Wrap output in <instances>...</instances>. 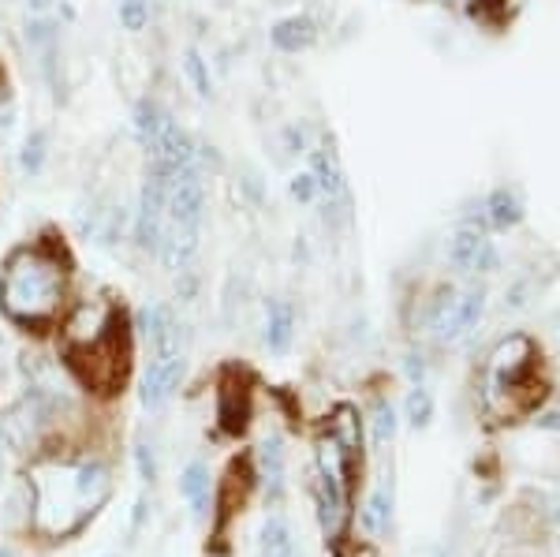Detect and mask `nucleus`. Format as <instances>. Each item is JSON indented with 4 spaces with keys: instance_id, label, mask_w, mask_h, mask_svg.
I'll use <instances>...</instances> for the list:
<instances>
[{
    "instance_id": "1",
    "label": "nucleus",
    "mask_w": 560,
    "mask_h": 557,
    "mask_svg": "<svg viewBox=\"0 0 560 557\" xmlns=\"http://www.w3.org/2000/svg\"><path fill=\"white\" fill-rule=\"evenodd\" d=\"M112 494V475L101 460L45 457L30 468V520L42 539H71L98 516Z\"/></svg>"
},
{
    "instance_id": "2",
    "label": "nucleus",
    "mask_w": 560,
    "mask_h": 557,
    "mask_svg": "<svg viewBox=\"0 0 560 557\" xmlns=\"http://www.w3.org/2000/svg\"><path fill=\"white\" fill-rule=\"evenodd\" d=\"M68 300V266L53 247H19L0 270V307L19 326H49Z\"/></svg>"
},
{
    "instance_id": "3",
    "label": "nucleus",
    "mask_w": 560,
    "mask_h": 557,
    "mask_svg": "<svg viewBox=\"0 0 560 557\" xmlns=\"http://www.w3.org/2000/svg\"><path fill=\"white\" fill-rule=\"evenodd\" d=\"M68 371L79 378V386L90 393H120L131 367V341H127V322L124 315H116V322L109 326V333L101 341L86 344V348H68Z\"/></svg>"
},
{
    "instance_id": "4",
    "label": "nucleus",
    "mask_w": 560,
    "mask_h": 557,
    "mask_svg": "<svg viewBox=\"0 0 560 557\" xmlns=\"http://www.w3.org/2000/svg\"><path fill=\"white\" fill-rule=\"evenodd\" d=\"M534 359H538V348H534L531 337H508V341L497 344V352L490 356V393L493 397H516L523 386H531L534 374Z\"/></svg>"
},
{
    "instance_id": "5",
    "label": "nucleus",
    "mask_w": 560,
    "mask_h": 557,
    "mask_svg": "<svg viewBox=\"0 0 560 557\" xmlns=\"http://www.w3.org/2000/svg\"><path fill=\"white\" fill-rule=\"evenodd\" d=\"M482 315H486V288H467L463 296L448 292V300L437 303L434 311V337L441 344L460 341L471 329H478Z\"/></svg>"
},
{
    "instance_id": "6",
    "label": "nucleus",
    "mask_w": 560,
    "mask_h": 557,
    "mask_svg": "<svg viewBox=\"0 0 560 557\" xmlns=\"http://www.w3.org/2000/svg\"><path fill=\"white\" fill-rule=\"evenodd\" d=\"M165 214L172 217V225L183 229H202L206 217V187H202V169H183L165 195Z\"/></svg>"
},
{
    "instance_id": "7",
    "label": "nucleus",
    "mask_w": 560,
    "mask_h": 557,
    "mask_svg": "<svg viewBox=\"0 0 560 557\" xmlns=\"http://www.w3.org/2000/svg\"><path fill=\"white\" fill-rule=\"evenodd\" d=\"M116 315L120 311L109 300H101V296L79 300L71 307V315L64 318V341H68V348H86V344L101 341L112 322H116Z\"/></svg>"
},
{
    "instance_id": "8",
    "label": "nucleus",
    "mask_w": 560,
    "mask_h": 557,
    "mask_svg": "<svg viewBox=\"0 0 560 557\" xmlns=\"http://www.w3.org/2000/svg\"><path fill=\"white\" fill-rule=\"evenodd\" d=\"M448 262L460 273H493L501 266V255L486 232L478 229H460L448 240Z\"/></svg>"
},
{
    "instance_id": "9",
    "label": "nucleus",
    "mask_w": 560,
    "mask_h": 557,
    "mask_svg": "<svg viewBox=\"0 0 560 557\" xmlns=\"http://www.w3.org/2000/svg\"><path fill=\"white\" fill-rule=\"evenodd\" d=\"M183 371H187V359L180 356H157L154 363H150V371H146V378H142V404L146 408H165L168 400L176 397V389H180L183 382Z\"/></svg>"
},
{
    "instance_id": "10",
    "label": "nucleus",
    "mask_w": 560,
    "mask_h": 557,
    "mask_svg": "<svg viewBox=\"0 0 560 557\" xmlns=\"http://www.w3.org/2000/svg\"><path fill=\"white\" fill-rule=\"evenodd\" d=\"M217 419L228 434H243L251 423V393L239 382V371H224L221 386H217Z\"/></svg>"
},
{
    "instance_id": "11",
    "label": "nucleus",
    "mask_w": 560,
    "mask_h": 557,
    "mask_svg": "<svg viewBox=\"0 0 560 557\" xmlns=\"http://www.w3.org/2000/svg\"><path fill=\"white\" fill-rule=\"evenodd\" d=\"M180 329L183 326L176 322L168 303H154V307L142 311V333H146V341L154 344L157 356H180V344H183Z\"/></svg>"
},
{
    "instance_id": "12",
    "label": "nucleus",
    "mask_w": 560,
    "mask_h": 557,
    "mask_svg": "<svg viewBox=\"0 0 560 557\" xmlns=\"http://www.w3.org/2000/svg\"><path fill=\"white\" fill-rule=\"evenodd\" d=\"M310 176L318 180V191L325 195L329 206L348 210V180H344V169H340L336 154H329L325 146H314L310 150Z\"/></svg>"
},
{
    "instance_id": "13",
    "label": "nucleus",
    "mask_w": 560,
    "mask_h": 557,
    "mask_svg": "<svg viewBox=\"0 0 560 557\" xmlns=\"http://www.w3.org/2000/svg\"><path fill=\"white\" fill-rule=\"evenodd\" d=\"M329 438L340 445V453L348 457V464L355 468L363 460V423H359V412L351 404H336L333 419H329Z\"/></svg>"
},
{
    "instance_id": "14",
    "label": "nucleus",
    "mask_w": 560,
    "mask_h": 557,
    "mask_svg": "<svg viewBox=\"0 0 560 557\" xmlns=\"http://www.w3.org/2000/svg\"><path fill=\"white\" fill-rule=\"evenodd\" d=\"M198 247H202V240H198V229L172 225V229H165V240H161V247H157V258L165 262V270L180 273V270H187V266L195 262Z\"/></svg>"
},
{
    "instance_id": "15",
    "label": "nucleus",
    "mask_w": 560,
    "mask_h": 557,
    "mask_svg": "<svg viewBox=\"0 0 560 557\" xmlns=\"http://www.w3.org/2000/svg\"><path fill=\"white\" fill-rule=\"evenodd\" d=\"M251 483H254L251 464H247V460H232L228 475L221 479V494H217V520H221V524L232 513H236L243 501H247V494H251Z\"/></svg>"
},
{
    "instance_id": "16",
    "label": "nucleus",
    "mask_w": 560,
    "mask_h": 557,
    "mask_svg": "<svg viewBox=\"0 0 560 557\" xmlns=\"http://www.w3.org/2000/svg\"><path fill=\"white\" fill-rule=\"evenodd\" d=\"M314 38H318V23L310 15H288L269 30V42L277 45L280 53H303L307 45H314Z\"/></svg>"
},
{
    "instance_id": "17",
    "label": "nucleus",
    "mask_w": 560,
    "mask_h": 557,
    "mask_svg": "<svg viewBox=\"0 0 560 557\" xmlns=\"http://www.w3.org/2000/svg\"><path fill=\"white\" fill-rule=\"evenodd\" d=\"M258 479L266 483L269 498L280 501L284 494V438L280 434H269L258 445Z\"/></svg>"
},
{
    "instance_id": "18",
    "label": "nucleus",
    "mask_w": 560,
    "mask_h": 557,
    "mask_svg": "<svg viewBox=\"0 0 560 557\" xmlns=\"http://www.w3.org/2000/svg\"><path fill=\"white\" fill-rule=\"evenodd\" d=\"M292 337H295L292 303H288V300H269V307H266V344H269V352L284 356V352L292 348Z\"/></svg>"
},
{
    "instance_id": "19",
    "label": "nucleus",
    "mask_w": 560,
    "mask_h": 557,
    "mask_svg": "<svg viewBox=\"0 0 560 557\" xmlns=\"http://www.w3.org/2000/svg\"><path fill=\"white\" fill-rule=\"evenodd\" d=\"M180 494L187 501H191V509H195V516L202 520L206 516V509H210V494H213V475L210 468L202 464V460H191L187 468H183L180 475Z\"/></svg>"
},
{
    "instance_id": "20",
    "label": "nucleus",
    "mask_w": 560,
    "mask_h": 557,
    "mask_svg": "<svg viewBox=\"0 0 560 557\" xmlns=\"http://www.w3.org/2000/svg\"><path fill=\"white\" fill-rule=\"evenodd\" d=\"M168 120H172V116H168L154 98H142L139 105H135V120H131V124H135V139H139L146 150H154L157 135L165 131Z\"/></svg>"
},
{
    "instance_id": "21",
    "label": "nucleus",
    "mask_w": 560,
    "mask_h": 557,
    "mask_svg": "<svg viewBox=\"0 0 560 557\" xmlns=\"http://www.w3.org/2000/svg\"><path fill=\"white\" fill-rule=\"evenodd\" d=\"M486 217H490L493 229H516L523 221V202L512 187H497L490 199H486Z\"/></svg>"
},
{
    "instance_id": "22",
    "label": "nucleus",
    "mask_w": 560,
    "mask_h": 557,
    "mask_svg": "<svg viewBox=\"0 0 560 557\" xmlns=\"http://www.w3.org/2000/svg\"><path fill=\"white\" fill-rule=\"evenodd\" d=\"M389 524H392V483H381L363 505V528L374 539H381L389 531Z\"/></svg>"
},
{
    "instance_id": "23",
    "label": "nucleus",
    "mask_w": 560,
    "mask_h": 557,
    "mask_svg": "<svg viewBox=\"0 0 560 557\" xmlns=\"http://www.w3.org/2000/svg\"><path fill=\"white\" fill-rule=\"evenodd\" d=\"M262 557H299L295 554L292 524L284 516H269L262 524Z\"/></svg>"
},
{
    "instance_id": "24",
    "label": "nucleus",
    "mask_w": 560,
    "mask_h": 557,
    "mask_svg": "<svg viewBox=\"0 0 560 557\" xmlns=\"http://www.w3.org/2000/svg\"><path fill=\"white\" fill-rule=\"evenodd\" d=\"M45 158H49V135H45V131H34L27 143H23V150H19V165H23V172L38 176V172L45 169Z\"/></svg>"
},
{
    "instance_id": "25",
    "label": "nucleus",
    "mask_w": 560,
    "mask_h": 557,
    "mask_svg": "<svg viewBox=\"0 0 560 557\" xmlns=\"http://www.w3.org/2000/svg\"><path fill=\"white\" fill-rule=\"evenodd\" d=\"M183 72H187V79L195 83V94H198V98H213L210 64L202 60V53H198V49H187V57H183Z\"/></svg>"
},
{
    "instance_id": "26",
    "label": "nucleus",
    "mask_w": 560,
    "mask_h": 557,
    "mask_svg": "<svg viewBox=\"0 0 560 557\" xmlns=\"http://www.w3.org/2000/svg\"><path fill=\"white\" fill-rule=\"evenodd\" d=\"M430 419H434V397L422 386H415L407 393V423L411 427H430Z\"/></svg>"
},
{
    "instance_id": "27",
    "label": "nucleus",
    "mask_w": 560,
    "mask_h": 557,
    "mask_svg": "<svg viewBox=\"0 0 560 557\" xmlns=\"http://www.w3.org/2000/svg\"><path fill=\"white\" fill-rule=\"evenodd\" d=\"M27 42L34 45L38 53H45V57H49V53H53V45H56V27L49 23V19H42V15H38V19H30V23H27Z\"/></svg>"
},
{
    "instance_id": "28",
    "label": "nucleus",
    "mask_w": 560,
    "mask_h": 557,
    "mask_svg": "<svg viewBox=\"0 0 560 557\" xmlns=\"http://www.w3.org/2000/svg\"><path fill=\"white\" fill-rule=\"evenodd\" d=\"M120 23L124 30H142L150 23V0H120Z\"/></svg>"
},
{
    "instance_id": "29",
    "label": "nucleus",
    "mask_w": 560,
    "mask_h": 557,
    "mask_svg": "<svg viewBox=\"0 0 560 557\" xmlns=\"http://www.w3.org/2000/svg\"><path fill=\"white\" fill-rule=\"evenodd\" d=\"M396 427H400V423H396L392 404H385V400H381L378 408H374V442H378V445L392 442V438H396Z\"/></svg>"
},
{
    "instance_id": "30",
    "label": "nucleus",
    "mask_w": 560,
    "mask_h": 557,
    "mask_svg": "<svg viewBox=\"0 0 560 557\" xmlns=\"http://www.w3.org/2000/svg\"><path fill=\"white\" fill-rule=\"evenodd\" d=\"M288 191H292V199L303 202V206H310V202L322 195V191H318V180H314L310 172H295L292 180H288Z\"/></svg>"
},
{
    "instance_id": "31",
    "label": "nucleus",
    "mask_w": 560,
    "mask_h": 557,
    "mask_svg": "<svg viewBox=\"0 0 560 557\" xmlns=\"http://www.w3.org/2000/svg\"><path fill=\"white\" fill-rule=\"evenodd\" d=\"M135 464H139L142 483H154V479H157V460H154V449H150L146 442L135 445Z\"/></svg>"
},
{
    "instance_id": "32",
    "label": "nucleus",
    "mask_w": 560,
    "mask_h": 557,
    "mask_svg": "<svg viewBox=\"0 0 560 557\" xmlns=\"http://www.w3.org/2000/svg\"><path fill=\"white\" fill-rule=\"evenodd\" d=\"M180 277H183V281H180V285H176V288H180V296H183V300H191V296H195V288H198L195 273H191V270H180Z\"/></svg>"
},
{
    "instance_id": "33",
    "label": "nucleus",
    "mask_w": 560,
    "mask_h": 557,
    "mask_svg": "<svg viewBox=\"0 0 560 557\" xmlns=\"http://www.w3.org/2000/svg\"><path fill=\"white\" fill-rule=\"evenodd\" d=\"M407 374H411V382H419L422 386V378H426V363H422V356L407 359Z\"/></svg>"
},
{
    "instance_id": "34",
    "label": "nucleus",
    "mask_w": 560,
    "mask_h": 557,
    "mask_svg": "<svg viewBox=\"0 0 560 557\" xmlns=\"http://www.w3.org/2000/svg\"><path fill=\"white\" fill-rule=\"evenodd\" d=\"M534 423H538V427H542V430H560V412H546V415H538V419H534Z\"/></svg>"
},
{
    "instance_id": "35",
    "label": "nucleus",
    "mask_w": 560,
    "mask_h": 557,
    "mask_svg": "<svg viewBox=\"0 0 560 557\" xmlns=\"http://www.w3.org/2000/svg\"><path fill=\"white\" fill-rule=\"evenodd\" d=\"M27 4H30V12L34 15H45L49 8H53V0H27Z\"/></svg>"
},
{
    "instance_id": "36",
    "label": "nucleus",
    "mask_w": 560,
    "mask_h": 557,
    "mask_svg": "<svg viewBox=\"0 0 560 557\" xmlns=\"http://www.w3.org/2000/svg\"><path fill=\"white\" fill-rule=\"evenodd\" d=\"M0 557H15V554L8 550V546H0Z\"/></svg>"
}]
</instances>
